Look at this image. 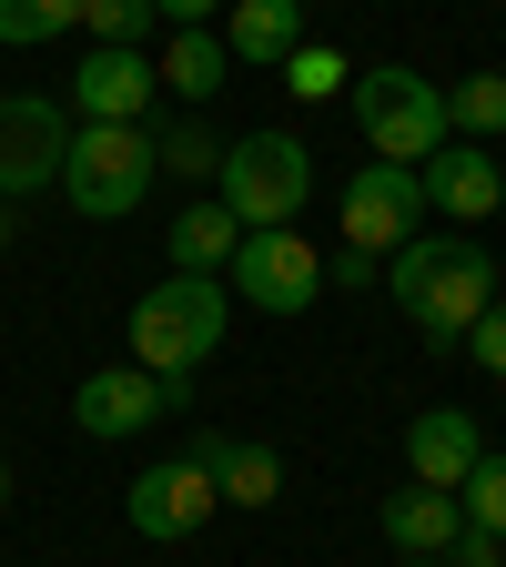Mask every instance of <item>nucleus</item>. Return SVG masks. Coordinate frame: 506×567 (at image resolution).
Returning a JSON list of instances; mask_svg holds the SVG:
<instances>
[{
  "mask_svg": "<svg viewBox=\"0 0 506 567\" xmlns=\"http://www.w3.org/2000/svg\"><path fill=\"white\" fill-rule=\"evenodd\" d=\"M385 284L425 344H466V324L496 305V254L466 234H415L405 254H385Z\"/></svg>",
  "mask_w": 506,
  "mask_h": 567,
  "instance_id": "f257e3e1",
  "label": "nucleus"
},
{
  "mask_svg": "<svg viewBox=\"0 0 506 567\" xmlns=\"http://www.w3.org/2000/svg\"><path fill=\"white\" fill-rule=\"evenodd\" d=\"M234 324V284L224 274H163L153 295L132 305V365L142 375H193Z\"/></svg>",
  "mask_w": 506,
  "mask_h": 567,
  "instance_id": "f03ea898",
  "label": "nucleus"
},
{
  "mask_svg": "<svg viewBox=\"0 0 506 567\" xmlns=\"http://www.w3.org/2000/svg\"><path fill=\"white\" fill-rule=\"evenodd\" d=\"M304 193H314V153H304L295 132H244V142H224L213 203H224L244 234H283L304 213Z\"/></svg>",
  "mask_w": 506,
  "mask_h": 567,
  "instance_id": "7ed1b4c3",
  "label": "nucleus"
},
{
  "mask_svg": "<svg viewBox=\"0 0 506 567\" xmlns=\"http://www.w3.org/2000/svg\"><path fill=\"white\" fill-rule=\"evenodd\" d=\"M153 173H163V163H153V122H71V163H61L71 213L122 224V213H142Z\"/></svg>",
  "mask_w": 506,
  "mask_h": 567,
  "instance_id": "20e7f679",
  "label": "nucleus"
},
{
  "mask_svg": "<svg viewBox=\"0 0 506 567\" xmlns=\"http://www.w3.org/2000/svg\"><path fill=\"white\" fill-rule=\"evenodd\" d=\"M354 122H365L375 142V163H425V153H446V92L425 82V71L405 61H375V71H354Z\"/></svg>",
  "mask_w": 506,
  "mask_h": 567,
  "instance_id": "39448f33",
  "label": "nucleus"
},
{
  "mask_svg": "<svg viewBox=\"0 0 506 567\" xmlns=\"http://www.w3.org/2000/svg\"><path fill=\"white\" fill-rule=\"evenodd\" d=\"M224 284H234L254 315H304L324 295V244H304L295 224H283V234H244L234 264H224Z\"/></svg>",
  "mask_w": 506,
  "mask_h": 567,
  "instance_id": "423d86ee",
  "label": "nucleus"
},
{
  "mask_svg": "<svg viewBox=\"0 0 506 567\" xmlns=\"http://www.w3.org/2000/svg\"><path fill=\"white\" fill-rule=\"evenodd\" d=\"M183 385H193V375L102 365V375H82V395H71V425H82V436H102V446H122V436H153L163 415H183V405H193Z\"/></svg>",
  "mask_w": 506,
  "mask_h": 567,
  "instance_id": "0eeeda50",
  "label": "nucleus"
},
{
  "mask_svg": "<svg viewBox=\"0 0 506 567\" xmlns=\"http://www.w3.org/2000/svg\"><path fill=\"white\" fill-rule=\"evenodd\" d=\"M61 163H71V102H51V92H11V102H0V203L51 193Z\"/></svg>",
  "mask_w": 506,
  "mask_h": 567,
  "instance_id": "6e6552de",
  "label": "nucleus"
},
{
  "mask_svg": "<svg viewBox=\"0 0 506 567\" xmlns=\"http://www.w3.org/2000/svg\"><path fill=\"white\" fill-rule=\"evenodd\" d=\"M334 213H344V244L385 264V254H405L425 234V183H415V163H365Z\"/></svg>",
  "mask_w": 506,
  "mask_h": 567,
  "instance_id": "1a4fd4ad",
  "label": "nucleus"
},
{
  "mask_svg": "<svg viewBox=\"0 0 506 567\" xmlns=\"http://www.w3.org/2000/svg\"><path fill=\"white\" fill-rule=\"evenodd\" d=\"M213 507H224V486H213V466H203V456H163V466H142V476L122 486V517H132V537H153V547L193 537Z\"/></svg>",
  "mask_w": 506,
  "mask_h": 567,
  "instance_id": "9d476101",
  "label": "nucleus"
},
{
  "mask_svg": "<svg viewBox=\"0 0 506 567\" xmlns=\"http://www.w3.org/2000/svg\"><path fill=\"white\" fill-rule=\"evenodd\" d=\"M153 102H163V71H153V51H82V71H71V112L82 122H153Z\"/></svg>",
  "mask_w": 506,
  "mask_h": 567,
  "instance_id": "9b49d317",
  "label": "nucleus"
},
{
  "mask_svg": "<svg viewBox=\"0 0 506 567\" xmlns=\"http://www.w3.org/2000/svg\"><path fill=\"white\" fill-rule=\"evenodd\" d=\"M415 183H425V213H446V224H486V213H506V173H496L486 142H446V153H425Z\"/></svg>",
  "mask_w": 506,
  "mask_h": 567,
  "instance_id": "f8f14e48",
  "label": "nucleus"
},
{
  "mask_svg": "<svg viewBox=\"0 0 506 567\" xmlns=\"http://www.w3.org/2000/svg\"><path fill=\"white\" fill-rule=\"evenodd\" d=\"M476 456H486V436H476L466 405H425V415L405 425V476H415V486H446V496H456V486L476 476Z\"/></svg>",
  "mask_w": 506,
  "mask_h": 567,
  "instance_id": "ddd939ff",
  "label": "nucleus"
},
{
  "mask_svg": "<svg viewBox=\"0 0 506 567\" xmlns=\"http://www.w3.org/2000/svg\"><path fill=\"white\" fill-rule=\"evenodd\" d=\"M375 527L395 537V557H446L456 527H466V507H456L446 486H395L385 507H375Z\"/></svg>",
  "mask_w": 506,
  "mask_h": 567,
  "instance_id": "4468645a",
  "label": "nucleus"
},
{
  "mask_svg": "<svg viewBox=\"0 0 506 567\" xmlns=\"http://www.w3.org/2000/svg\"><path fill=\"white\" fill-rule=\"evenodd\" d=\"M295 41H304V11H295V0H234V11H224L234 71H283V61H295Z\"/></svg>",
  "mask_w": 506,
  "mask_h": 567,
  "instance_id": "2eb2a0df",
  "label": "nucleus"
},
{
  "mask_svg": "<svg viewBox=\"0 0 506 567\" xmlns=\"http://www.w3.org/2000/svg\"><path fill=\"white\" fill-rule=\"evenodd\" d=\"M193 456L213 466L224 507H273V496H283V456L264 436H193Z\"/></svg>",
  "mask_w": 506,
  "mask_h": 567,
  "instance_id": "dca6fc26",
  "label": "nucleus"
},
{
  "mask_svg": "<svg viewBox=\"0 0 506 567\" xmlns=\"http://www.w3.org/2000/svg\"><path fill=\"white\" fill-rule=\"evenodd\" d=\"M153 71H163V92H183V102H213V92L234 82V51H224V31H173Z\"/></svg>",
  "mask_w": 506,
  "mask_h": 567,
  "instance_id": "f3484780",
  "label": "nucleus"
},
{
  "mask_svg": "<svg viewBox=\"0 0 506 567\" xmlns=\"http://www.w3.org/2000/svg\"><path fill=\"white\" fill-rule=\"evenodd\" d=\"M163 244H173V274H224V264H234V244H244V224H234L224 203H193Z\"/></svg>",
  "mask_w": 506,
  "mask_h": 567,
  "instance_id": "a211bd4d",
  "label": "nucleus"
},
{
  "mask_svg": "<svg viewBox=\"0 0 506 567\" xmlns=\"http://www.w3.org/2000/svg\"><path fill=\"white\" fill-rule=\"evenodd\" d=\"M446 132L456 142H506V71H466V82H446Z\"/></svg>",
  "mask_w": 506,
  "mask_h": 567,
  "instance_id": "6ab92c4d",
  "label": "nucleus"
},
{
  "mask_svg": "<svg viewBox=\"0 0 506 567\" xmlns=\"http://www.w3.org/2000/svg\"><path fill=\"white\" fill-rule=\"evenodd\" d=\"M61 31H82V0H0V51H41Z\"/></svg>",
  "mask_w": 506,
  "mask_h": 567,
  "instance_id": "aec40b11",
  "label": "nucleus"
},
{
  "mask_svg": "<svg viewBox=\"0 0 506 567\" xmlns=\"http://www.w3.org/2000/svg\"><path fill=\"white\" fill-rule=\"evenodd\" d=\"M153 163H163V173H183V183H213V173H224V132L173 122V132H153Z\"/></svg>",
  "mask_w": 506,
  "mask_h": 567,
  "instance_id": "412c9836",
  "label": "nucleus"
},
{
  "mask_svg": "<svg viewBox=\"0 0 506 567\" xmlns=\"http://www.w3.org/2000/svg\"><path fill=\"white\" fill-rule=\"evenodd\" d=\"M456 507H466V527L506 537V446H486V456H476V476L456 486Z\"/></svg>",
  "mask_w": 506,
  "mask_h": 567,
  "instance_id": "4be33fe9",
  "label": "nucleus"
},
{
  "mask_svg": "<svg viewBox=\"0 0 506 567\" xmlns=\"http://www.w3.org/2000/svg\"><path fill=\"white\" fill-rule=\"evenodd\" d=\"M283 92H295V102L354 92V61H344V51H314V41H295V61H283Z\"/></svg>",
  "mask_w": 506,
  "mask_h": 567,
  "instance_id": "5701e85b",
  "label": "nucleus"
},
{
  "mask_svg": "<svg viewBox=\"0 0 506 567\" xmlns=\"http://www.w3.org/2000/svg\"><path fill=\"white\" fill-rule=\"evenodd\" d=\"M82 31L102 51H142V31H153V0H82Z\"/></svg>",
  "mask_w": 506,
  "mask_h": 567,
  "instance_id": "b1692460",
  "label": "nucleus"
},
{
  "mask_svg": "<svg viewBox=\"0 0 506 567\" xmlns=\"http://www.w3.org/2000/svg\"><path fill=\"white\" fill-rule=\"evenodd\" d=\"M466 354H476L486 375H506V295H496V305H486V315L466 324Z\"/></svg>",
  "mask_w": 506,
  "mask_h": 567,
  "instance_id": "393cba45",
  "label": "nucleus"
},
{
  "mask_svg": "<svg viewBox=\"0 0 506 567\" xmlns=\"http://www.w3.org/2000/svg\"><path fill=\"white\" fill-rule=\"evenodd\" d=\"M496 547H506V537H486V527H456V547H446V567H496Z\"/></svg>",
  "mask_w": 506,
  "mask_h": 567,
  "instance_id": "a878e982",
  "label": "nucleus"
},
{
  "mask_svg": "<svg viewBox=\"0 0 506 567\" xmlns=\"http://www.w3.org/2000/svg\"><path fill=\"white\" fill-rule=\"evenodd\" d=\"M213 11L224 0H153V21H173V31H213Z\"/></svg>",
  "mask_w": 506,
  "mask_h": 567,
  "instance_id": "bb28decb",
  "label": "nucleus"
},
{
  "mask_svg": "<svg viewBox=\"0 0 506 567\" xmlns=\"http://www.w3.org/2000/svg\"><path fill=\"white\" fill-rule=\"evenodd\" d=\"M11 244H21V224H11V203H0V254H11Z\"/></svg>",
  "mask_w": 506,
  "mask_h": 567,
  "instance_id": "cd10ccee",
  "label": "nucleus"
},
{
  "mask_svg": "<svg viewBox=\"0 0 506 567\" xmlns=\"http://www.w3.org/2000/svg\"><path fill=\"white\" fill-rule=\"evenodd\" d=\"M395 567H446V557H395Z\"/></svg>",
  "mask_w": 506,
  "mask_h": 567,
  "instance_id": "c85d7f7f",
  "label": "nucleus"
},
{
  "mask_svg": "<svg viewBox=\"0 0 506 567\" xmlns=\"http://www.w3.org/2000/svg\"><path fill=\"white\" fill-rule=\"evenodd\" d=\"M496 173H506V142H496Z\"/></svg>",
  "mask_w": 506,
  "mask_h": 567,
  "instance_id": "c756f323",
  "label": "nucleus"
},
{
  "mask_svg": "<svg viewBox=\"0 0 506 567\" xmlns=\"http://www.w3.org/2000/svg\"><path fill=\"white\" fill-rule=\"evenodd\" d=\"M295 11H314V0H295Z\"/></svg>",
  "mask_w": 506,
  "mask_h": 567,
  "instance_id": "7c9ffc66",
  "label": "nucleus"
},
{
  "mask_svg": "<svg viewBox=\"0 0 506 567\" xmlns=\"http://www.w3.org/2000/svg\"><path fill=\"white\" fill-rule=\"evenodd\" d=\"M0 486H11V476H0Z\"/></svg>",
  "mask_w": 506,
  "mask_h": 567,
  "instance_id": "2f4dec72",
  "label": "nucleus"
}]
</instances>
